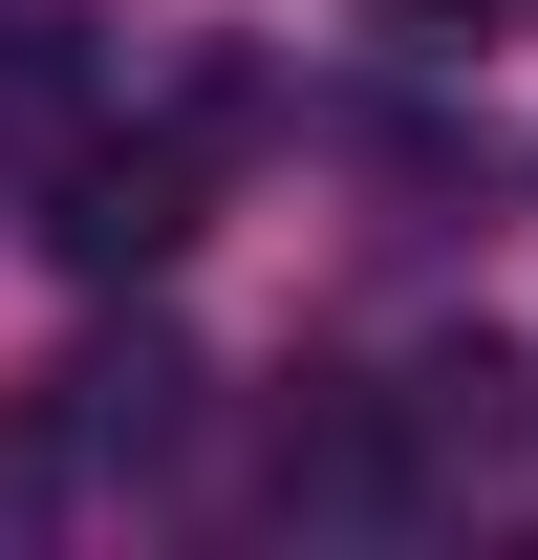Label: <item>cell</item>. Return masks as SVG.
Here are the masks:
<instances>
[{
	"instance_id": "cell-1",
	"label": "cell",
	"mask_w": 538,
	"mask_h": 560,
	"mask_svg": "<svg viewBox=\"0 0 538 560\" xmlns=\"http://www.w3.org/2000/svg\"><path fill=\"white\" fill-rule=\"evenodd\" d=\"M173 410H195V366L151 346V324H130V346H66V366H44V410H0V495H44L66 453L151 475V453H173Z\"/></svg>"
},
{
	"instance_id": "cell-2",
	"label": "cell",
	"mask_w": 538,
	"mask_h": 560,
	"mask_svg": "<svg viewBox=\"0 0 538 560\" xmlns=\"http://www.w3.org/2000/svg\"><path fill=\"white\" fill-rule=\"evenodd\" d=\"M215 151H237V108H173V130H130V151H86L44 237H66L86 280H151L173 237H195V195H215Z\"/></svg>"
},
{
	"instance_id": "cell-3",
	"label": "cell",
	"mask_w": 538,
	"mask_h": 560,
	"mask_svg": "<svg viewBox=\"0 0 538 560\" xmlns=\"http://www.w3.org/2000/svg\"><path fill=\"white\" fill-rule=\"evenodd\" d=\"M388 453L409 475H495V453H517V346H431L388 388Z\"/></svg>"
}]
</instances>
